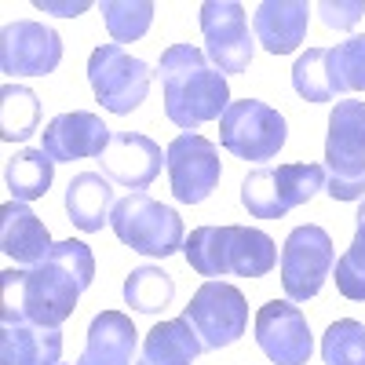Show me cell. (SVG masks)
<instances>
[{
    "instance_id": "9c48e42d",
    "label": "cell",
    "mask_w": 365,
    "mask_h": 365,
    "mask_svg": "<svg viewBox=\"0 0 365 365\" xmlns=\"http://www.w3.org/2000/svg\"><path fill=\"white\" fill-rule=\"evenodd\" d=\"M289 139L285 117L259 103V99H237L220 117V143L241 161H270Z\"/></svg>"
},
{
    "instance_id": "83f0119b",
    "label": "cell",
    "mask_w": 365,
    "mask_h": 365,
    "mask_svg": "<svg viewBox=\"0 0 365 365\" xmlns=\"http://www.w3.org/2000/svg\"><path fill=\"white\" fill-rule=\"evenodd\" d=\"M336 289L344 299L365 303V197L354 216V241L351 249L336 259Z\"/></svg>"
},
{
    "instance_id": "4316f807",
    "label": "cell",
    "mask_w": 365,
    "mask_h": 365,
    "mask_svg": "<svg viewBox=\"0 0 365 365\" xmlns=\"http://www.w3.org/2000/svg\"><path fill=\"white\" fill-rule=\"evenodd\" d=\"M99 11H103V22L110 29L113 44H132L146 37L150 22H154V4L150 0H103Z\"/></svg>"
},
{
    "instance_id": "2e32d148",
    "label": "cell",
    "mask_w": 365,
    "mask_h": 365,
    "mask_svg": "<svg viewBox=\"0 0 365 365\" xmlns=\"http://www.w3.org/2000/svg\"><path fill=\"white\" fill-rule=\"evenodd\" d=\"M110 128L103 125L99 113L73 110V113H58L41 135V150L55 161H81V158H103V150L110 146Z\"/></svg>"
},
{
    "instance_id": "8992f818",
    "label": "cell",
    "mask_w": 365,
    "mask_h": 365,
    "mask_svg": "<svg viewBox=\"0 0 365 365\" xmlns=\"http://www.w3.org/2000/svg\"><path fill=\"white\" fill-rule=\"evenodd\" d=\"M113 234L125 241V245L139 256H175L187 237H182V220L172 205H161L150 194H128L113 205V216H110Z\"/></svg>"
},
{
    "instance_id": "9a60e30c",
    "label": "cell",
    "mask_w": 365,
    "mask_h": 365,
    "mask_svg": "<svg viewBox=\"0 0 365 365\" xmlns=\"http://www.w3.org/2000/svg\"><path fill=\"white\" fill-rule=\"evenodd\" d=\"M99 161H103L106 179H113L117 187L139 194L161 175V165L168 158H165V150L143 132H113L110 146L103 150Z\"/></svg>"
},
{
    "instance_id": "1f68e13d",
    "label": "cell",
    "mask_w": 365,
    "mask_h": 365,
    "mask_svg": "<svg viewBox=\"0 0 365 365\" xmlns=\"http://www.w3.org/2000/svg\"><path fill=\"white\" fill-rule=\"evenodd\" d=\"M37 11H55L63 19H73L81 11H88V0H77V4H55V0H37Z\"/></svg>"
},
{
    "instance_id": "d6986e66",
    "label": "cell",
    "mask_w": 365,
    "mask_h": 365,
    "mask_svg": "<svg viewBox=\"0 0 365 365\" xmlns=\"http://www.w3.org/2000/svg\"><path fill=\"white\" fill-rule=\"evenodd\" d=\"M311 8L303 0H263L252 15L256 44L270 55H292L307 37Z\"/></svg>"
},
{
    "instance_id": "8fae6325",
    "label": "cell",
    "mask_w": 365,
    "mask_h": 365,
    "mask_svg": "<svg viewBox=\"0 0 365 365\" xmlns=\"http://www.w3.org/2000/svg\"><path fill=\"white\" fill-rule=\"evenodd\" d=\"M205 58L227 73H245L256 55V37L249 34V15L237 0H205L201 4Z\"/></svg>"
},
{
    "instance_id": "277c9868",
    "label": "cell",
    "mask_w": 365,
    "mask_h": 365,
    "mask_svg": "<svg viewBox=\"0 0 365 365\" xmlns=\"http://www.w3.org/2000/svg\"><path fill=\"white\" fill-rule=\"evenodd\" d=\"M325 194L332 201L365 197V103L340 99L325 132Z\"/></svg>"
},
{
    "instance_id": "ac0fdd59",
    "label": "cell",
    "mask_w": 365,
    "mask_h": 365,
    "mask_svg": "<svg viewBox=\"0 0 365 365\" xmlns=\"http://www.w3.org/2000/svg\"><path fill=\"white\" fill-rule=\"evenodd\" d=\"M139 361V332L128 314L103 311L91 318L84 354L77 365H135Z\"/></svg>"
},
{
    "instance_id": "ffe728a7",
    "label": "cell",
    "mask_w": 365,
    "mask_h": 365,
    "mask_svg": "<svg viewBox=\"0 0 365 365\" xmlns=\"http://www.w3.org/2000/svg\"><path fill=\"white\" fill-rule=\"evenodd\" d=\"M51 245L55 241L34 208L26 201H4V208H0V252L15 263L34 267L51 252Z\"/></svg>"
},
{
    "instance_id": "4dcf8cb0",
    "label": "cell",
    "mask_w": 365,
    "mask_h": 365,
    "mask_svg": "<svg viewBox=\"0 0 365 365\" xmlns=\"http://www.w3.org/2000/svg\"><path fill=\"white\" fill-rule=\"evenodd\" d=\"M318 15H322V26L329 29H351L365 15V0H322Z\"/></svg>"
},
{
    "instance_id": "484cf974",
    "label": "cell",
    "mask_w": 365,
    "mask_h": 365,
    "mask_svg": "<svg viewBox=\"0 0 365 365\" xmlns=\"http://www.w3.org/2000/svg\"><path fill=\"white\" fill-rule=\"evenodd\" d=\"M292 88L303 103H332L336 88H332V70H329V48H307L296 66H292Z\"/></svg>"
},
{
    "instance_id": "603a6c76",
    "label": "cell",
    "mask_w": 365,
    "mask_h": 365,
    "mask_svg": "<svg viewBox=\"0 0 365 365\" xmlns=\"http://www.w3.org/2000/svg\"><path fill=\"white\" fill-rule=\"evenodd\" d=\"M41 125V99L34 88L8 81L0 88V139L26 143Z\"/></svg>"
},
{
    "instance_id": "f546056e",
    "label": "cell",
    "mask_w": 365,
    "mask_h": 365,
    "mask_svg": "<svg viewBox=\"0 0 365 365\" xmlns=\"http://www.w3.org/2000/svg\"><path fill=\"white\" fill-rule=\"evenodd\" d=\"M329 70L336 96L365 91V37H351L336 48H329Z\"/></svg>"
},
{
    "instance_id": "3957f363",
    "label": "cell",
    "mask_w": 365,
    "mask_h": 365,
    "mask_svg": "<svg viewBox=\"0 0 365 365\" xmlns=\"http://www.w3.org/2000/svg\"><path fill=\"white\" fill-rule=\"evenodd\" d=\"M182 256H187L190 270H197L208 282H220L227 274H234V278H263L278 263V249H274L270 234L256 227H237V223L190 230Z\"/></svg>"
},
{
    "instance_id": "ba28073f",
    "label": "cell",
    "mask_w": 365,
    "mask_h": 365,
    "mask_svg": "<svg viewBox=\"0 0 365 365\" xmlns=\"http://www.w3.org/2000/svg\"><path fill=\"white\" fill-rule=\"evenodd\" d=\"M182 322H190V329L197 332V340L205 351H223L230 344H237L249 329V303L241 296V289L227 285V282H205L190 303L179 314Z\"/></svg>"
},
{
    "instance_id": "5bb4252c",
    "label": "cell",
    "mask_w": 365,
    "mask_h": 365,
    "mask_svg": "<svg viewBox=\"0 0 365 365\" xmlns=\"http://www.w3.org/2000/svg\"><path fill=\"white\" fill-rule=\"evenodd\" d=\"M256 344L274 365H307L314 354V336L307 314L289 299H270L256 314Z\"/></svg>"
},
{
    "instance_id": "5b68a950",
    "label": "cell",
    "mask_w": 365,
    "mask_h": 365,
    "mask_svg": "<svg viewBox=\"0 0 365 365\" xmlns=\"http://www.w3.org/2000/svg\"><path fill=\"white\" fill-rule=\"evenodd\" d=\"M325 190V168L311 161L292 165H259L241 179V205L256 220H282L292 208L307 205Z\"/></svg>"
},
{
    "instance_id": "44dd1931",
    "label": "cell",
    "mask_w": 365,
    "mask_h": 365,
    "mask_svg": "<svg viewBox=\"0 0 365 365\" xmlns=\"http://www.w3.org/2000/svg\"><path fill=\"white\" fill-rule=\"evenodd\" d=\"M113 187L99 172H77L66 187V216L77 230L99 234L113 216Z\"/></svg>"
},
{
    "instance_id": "52a82bcc",
    "label": "cell",
    "mask_w": 365,
    "mask_h": 365,
    "mask_svg": "<svg viewBox=\"0 0 365 365\" xmlns=\"http://www.w3.org/2000/svg\"><path fill=\"white\" fill-rule=\"evenodd\" d=\"M150 77H154V70L143 58L128 55L120 44H99L88 55V84L96 91V99L103 103V110L117 117L143 106L150 91Z\"/></svg>"
},
{
    "instance_id": "7a4b0ae2",
    "label": "cell",
    "mask_w": 365,
    "mask_h": 365,
    "mask_svg": "<svg viewBox=\"0 0 365 365\" xmlns=\"http://www.w3.org/2000/svg\"><path fill=\"white\" fill-rule=\"evenodd\" d=\"M158 77L165 88V117L182 132L220 120L230 106L227 77L194 44H168L158 58Z\"/></svg>"
},
{
    "instance_id": "e0dca14e",
    "label": "cell",
    "mask_w": 365,
    "mask_h": 365,
    "mask_svg": "<svg viewBox=\"0 0 365 365\" xmlns=\"http://www.w3.org/2000/svg\"><path fill=\"white\" fill-rule=\"evenodd\" d=\"M63 332L15 314H0V365H58Z\"/></svg>"
},
{
    "instance_id": "cb8c5ba5",
    "label": "cell",
    "mask_w": 365,
    "mask_h": 365,
    "mask_svg": "<svg viewBox=\"0 0 365 365\" xmlns=\"http://www.w3.org/2000/svg\"><path fill=\"white\" fill-rule=\"evenodd\" d=\"M55 179V161L44 154V150H19L15 158H8L4 165V182L11 190V201H37L48 194Z\"/></svg>"
},
{
    "instance_id": "7402d4cb",
    "label": "cell",
    "mask_w": 365,
    "mask_h": 365,
    "mask_svg": "<svg viewBox=\"0 0 365 365\" xmlns=\"http://www.w3.org/2000/svg\"><path fill=\"white\" fill-rule=\"evenodd\" d=\"M201 351L205 347L197 340V332L190 329V322L168 318L146 332L135 365H194Z\"/></svg>"
},
{
    "instance_id": "d4e9b609",
    "label": "cell",
    "mask_w": 365,
    "mask_h": 365,
    "mask_svg": "<svg viewBox=\"0 0 365 365\" xmlns=\"http://www.w3.org/2000/svg\"><path fill=\"white\" fill-rule=\"evenodd\" d=\"M175 296V282L172 274L161 267H135L128 278H125V303L139 314H158L165 311Z\"/></svg>"
},
{
    "instance_id": "30bf717a",
    "label": "cell",
    "mask_w": 365,
    "mask_h": 365,
    "mask_svg": "<svg viewBox=\"0 0 365 365\" xmlns=\"http://www.w3.org/2000/svg\"><path fill=\"white\" fill-rule=\"evenodd\" d=\"M336 263V249L325 227L303 223L296 227L285 245H282V289L289 303H307L322 292L325 278L332 274Z\"/></svg>"
},
{
    "instance_id": "6da1fadb",
    "label": "cell",
    "mask_w": 365,
    "mask_h": 365,
    "mask_svg": "<svg viewBox=\"0 0 365 365\" xmlns=\"http://www.w3.org/2000/svg\"><path fill=\"white\" fill-rule=\"evenodd\" d=\"M91 278H96V256L84 241H55L51 252L29 270L0 274V314L37 322L44 329H63Z\"/></svg>"
},
{
    "instance_id": "7c38bea8",
    "label": "cell",
    "mask_w": 365,
    "mask_h": 365,
    "mask_svg": "<svg viewBox=\"0 0 365 365\" xmlns=\"http://www.w3.org/2000/svg\"><path fill=\"white\" fill-rule=\"evenodd\" d=\"M165 168L172 179V194L182 205H201L212 190L220 187V146L197 135V132H179L165 150Z\"/></svg>"
},
{
    "instance_id": "4fadbf2b",
    "label": "cell",
    "mask_w": 365,
    "mask_h": 365,
    "mask_svg": "<svg viewBox=\"0 0 365 365\" xmlns=\"http://www.w3.org/2000/svg\"><path fill=\"white\" fill-rule=\"evenodd\" d=\"M63 63V37L51 26L19 19L0 29V70L11 77H44Z\"/></svg>"
},
{
    "instance_id": "f1b7e54d",
    "label": "cell",
    "mask_w": 365,
    "mask_h": 365,
    "mask_svg": "<svg viewBox=\"0 0 365 365\" xmlns=\"http://www.w3.org/2000/svg\"><path fill=\"white\" fill-rule=\"evenodd\" d=\"M325 365H365V325L354 318H340L322 336Z\"/></svg>"
}]
</instances>
